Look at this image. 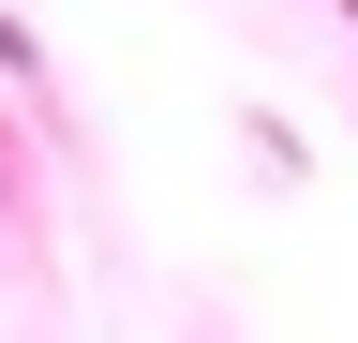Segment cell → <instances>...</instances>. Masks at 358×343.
<instances>
[{"label": "cell", "instance_id": "cell-1", "mask_svg": "<svg viewBox=\"0 0 358 343\" xmlns=\"http://www.w3.org/2000/svg\"><path fill=\"white\" fill-rule=\"evenodd\" d=\"M0 75H15V90H30V75H45V45H30V30H15V15H0Z\"/></svg>", "mask_w": 358, "mask_h": 343}, {"label": "cell", "instance_id": "cell-2", "mask_svg": "<svg viewBox=\"0 0 358 343\" xmlns=\"http://www.w3.org/2000/svg\"><path fill=\"white\" fill-rule=\"evenodd\" d=\"M343 15H358V0H343Z\"/></svg>", "mask_w": 358, "mask_h": 343}]
</instances>
